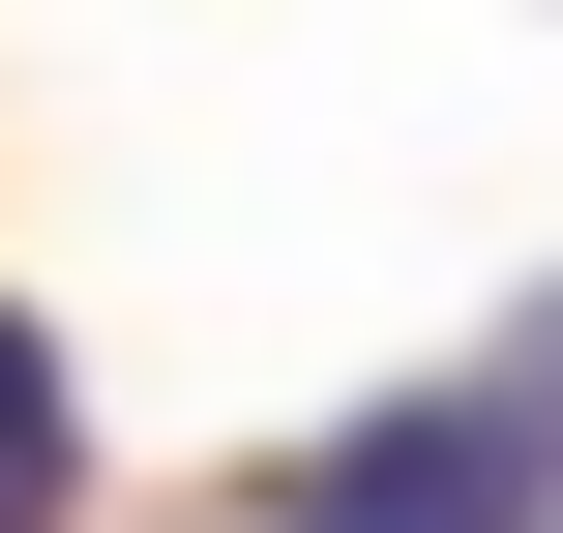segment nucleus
I'll return each instance as SVG.
<instances>
[{"instance_id": "obj_1", "label": "nucleus", "mask_w": 563, "mask_h": 533, "mask_svg": "<svg viewBox=\"0 0 563 533\" xmlns=\"http://www.w3.org/2000/svg\"><path fill=\"white\" fill-rule=\"evenodd\" d=\"M534 475H563V386L505 356V386H416V415H356V445L297 475V533H534Z\"/></svg>"}, {"instance_id": "obj_2", "label": "nucleus", "mask_w": 563, "mask_h": 533, "mask_svg": "<svg viewBox=\"0 0 563 533\" xmlns=\"http://www.w3.org/2000/svg\"><path fill=\"white\" fill-rule=\"evenodd\" d=\"M59 475H89V415H59V356H30V297H0V533H59Z\"/></svg>"}]
</instances>
